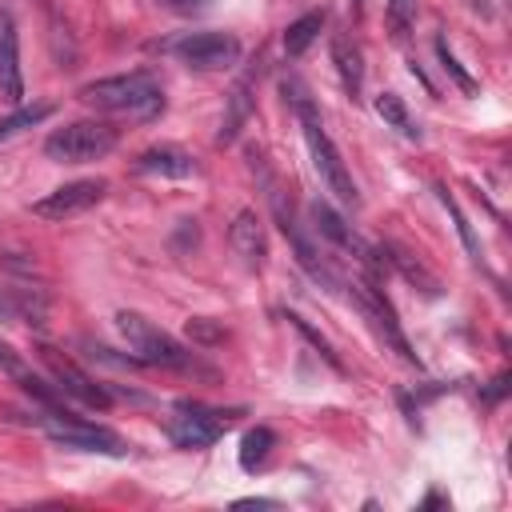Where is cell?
I'll return each instance as SVG.
<instances>
[{
    "label": "cell",
    "instance_id": "9",
    "mask_svg": "<svg viewBox=\"0 0 512 512\" xmlns=\"http://www.w3.org/2000/svg\"><path fill=\"white\" fill-rule=\"evenodd\" d=\"M40 360L48 364V372H52V380H56V388L64 392V396H72V400H80V404H88V408H108L112 404V396H108V388L104 384H96L84 368H76L68 356H60L56 348H40Z\"/></svg>",
    "mask_w": 512,
    "mask_h": 512
},
{
    "label": "cell",
    "instance_id": "8",
    "mask_svg": "<svg viewBox=\"0 0 512 512\" xmlns=\"http://www.w3.org/2000/svg\"><path fill=\"white\" fill-rule=\"evenodd\" d=\"M104 192H108V180H100V176H92V180H72V184L52 188L44 200H36L32 212H36L40 220H72V216L88 212L92 204H100Z\"/></svg>",
    "mask_w": 512,
    "mask_h": 512
},
{
    "label": "cell",
    "instance_id": "20",
    "mask_svg": "<svg viewBox=\"0 0 512 512\" xmlns=\"http://www.w3.org/2000/svg\"><path fill=\"white\" fill-rule=\"evenodd\" d=\"M376 112L384 116V124H392L396 132H404V136H420V128H416V120L408 116V108H404V100L396 96V92H380L376 96Z\"/></svg>",
    "mask_w": 512,
    "mask_h": 512
},
{
    "label": "cell",
    "instance_id": "15",
    "mask_svg": "<svg viewBox=\"0 0 512 512\" xmlns=\"http://www.w3.org/2000/svg\"><path fill=\"white\" fill-rule=\"evenodd\" d=\"M332 60H336V72H340L344 92H348V96H360V84H364L360 48H356L348 36H336V40H332Z\"/></svg>",
    "mask_w": 512,
    "mask_h": 512
},
{
    "label": "cell",
    "instance_id": "4",
    "mask_svg": "<svg viewBox=\"0 0 512 512\" xmlns=\"http://www.w3.org/2000/svg\"><path fill=\"white\" fill-rule=\"evenodd\" d=\"M120 128L108 120H72L44 140V156L56 164H88L116 148Z\"/></svg>",
    "mask_w": 512,
    "mask_h": 512
},
{
    "label": "cell",
    "instance_id": "14",
    "mask_svg": "<svg viewBox=\"0 0 512 512\" xmlns=\"http://www.w3.org/2000/svg\"><path fill=\"white\" fill-rule=\"evenodd\" d=\"M0 96L20 104L24 100V76H20V48H16V24L4 12L0 16Z\"/></svg>",
    "mask_w": 512,
    "mask_h": 512
},
{
    "label": "cell",
    "instance_id": "10",
    "mask_svg": "<svg viewBox=\"0 0 512 512\" xmlns=\"http://www.w3.org/2000/svg\"><path fill=\"white\" fill-rule=\"evenodd\" d=\"M352 296H356L360 312L372 320V328L384 336V344H392L408 364H416V352L408 348V340H404V332H400V324H396V312H392V304L384 300V292H380L376 284H352Z\"/></svg>",
    "mask_w": 512,
    "mask_h": 512
},
{
    "label": "cell",
    "instance_id": "11",
    "mask_svg": "<svg viewBox=\"0 0 512 512\" xmlns=\"http://www.w3.org/2000/svg\"><path fill=\"white\" fill-rule=\"evenodd\" d=\"M308 212H312V224H316V232H320V236H328V240H332V244H340L344 252L360 256L364 264H376V248H372L364 236H356V232H352V224H344V216H336L324 200H312V208H308Z\"/></svg>",
    "mask_w": 512,
    "mask_h": 512
},
{
    "label": "cell",
    "instance_id": "17",
    "mask_svg": "<svg viewBox=\"0 0 512 512\" xmlns=\"http://www.w3.org/2000/svg\"><path fill=\"white\" fill-rule=\"evenodd\" d=\"M320 28H324V12H304L300 20H292V24L284 28V52H288V56H300V52L320 36Z\"/></svg>",
    "mask_w": 512,
    "mask_h": 512
},
{
    "label": "cell",
    "instance_id": "1",
    "mask_svg": "<svg viewBox=\"0 0 512 512\" xmlns=\"http://www.w3.org/2000/svg\"><path fill=\"white\" fill-rule=\"evenodd\" d=\"M280 88H284V100L292 104V112L300 116V128H304V140H308V152H312V164H316L320 180L328 184V192H336V200H340V204L356 208V204H360L356 180H352L348 164L340 160V152H336L332 136L324 132V124H320V112H316V104H312L308 88H304V84H300L296 76H288V80H284Z\"/></svg>",
    "mask_w": 512,
    "mask_h": 512
},
{
    "label": "cell",
    "instance_id": "7",
    "mask_svg": "<svg viewBox=\"0 0 512 512\" xmlns=\"http://www.w3.org/2000/svg\"><path fill=\"white\" fill-rule=\"evenodd\" d=\"M168 52L180 56L188 68L216 72V68H232L240 60V40L228 32H188V36L172 40Z\"/></svg>",
    "mask_w": 512,
    "mask_h": 512
},
{
    "label": "cell",
    "instance_id": "13",
    "mask_svg": "<svg viewBox=\"0 0 512 512\" xmlns=\"http://www.w3.org/2000/svg\"><path fill=\"white\" fill-rule=\"evenodd\" d=\"M228 240H232V248L240 252V260L248 264V268H264V256H268V240H264V224H260V216L252 212V208H244V212H236V220H232V228H228Z\"/></svg>",
    "mask_w": 512,
    "mask_h": 512
},
{
    "label": "cell",
    "instance_id": "22",
    "mask_svg": "<svg viewBox=\"0 0 512 512\" xmlns=\"http://www.w3.org/2000/svg\"><path fill=\"white\" fill-rule=\"evenodd\" d=\"M436 56H440L444 72H448V76H452V80H456V84H460L464 92H476V80H472V76H468V72L460 68V60H456V56L448 52V44H444V40H436Z\"/></svg>",
    "mask_w": 512,
    "mask_h": 512
},
{
    "label": "cell",
    "instance_id": "16",
    "mask_svg": "<svg viewBox=\"0 0 512 512\" xmlns=\"http://www.w3.org/2000/svg\"><path fill=\"white\" fill-rule=\"evenodd\" d=\"M252 80L244 76L236 88H232V96H228V116H224V124H220V132H216V140L220 144H232L236 140V132H240V124L248 120V112H252Z\"/></svg>",
    "mask_w": 512,
    "mask_h": 512
},
{
    "label": "cell",
    "instance_id": "5",
    "mask_svg": "<svg viewBox=\"0 0 512 512\" xmlns=\"http://www.w3.org/2000/svg\"><path fill=\"white\" fill-rule=\"evenodd\" d=\"M232 420H236V412H220V408H208V404H196V400H180L168 416V440L176 448H208L232 428Z\"/></svg>",
    "mask_w": 512,
    "mask_h": 512
},
{
    "label": "cell",
    "instance_id": "19",
    "mask_svg": "<svg viewBox=\"0 0 512 512\" xmlns=\"http://www.w3.org/2000/svg\"><path fill=\"white\" fill-rule=\"evenodd\" d=\"M48 116H52V104H48V100H40V104H20L16 112L0 116V140H8V136H16V132L32 128V124H40V120H48Z\"/></svg>",
    "mask_w": 512,
    "mask_h": 512
},
{
    "label": "cell",
    "instance_id": "12",
    "mask_svg": "<svg viewBox=\"0 0 512 512\" xmlns=\"http://www.w3.org/2000/svg\"><path fill=\"white\" fill-rule=\"evenodd\" d=\"M136 172L184 180V176H196L200 164L192 160V152H184V148H176V144H156V148H144V152L136 156Z\"/></svg>",
    "mask_w": 512,
    "mask_h": 512
},
{
    "label": "cell",
    "instance_id": "23",
    "mask_svg": "<svg viewBox=\"0 0 512 512\" xmlns=\"http://www.w3.org/2000/svg\"><path fill=\"white\" fill-rule=\"evenodd\" d=\"M440 204H444V208L452 212V220H456V228H460V236H464V244H468V252H472L476 260H480V244H476V236H472V228H468V220H464V212L456 208V200H452V196H448L444 188H440Z\"/></svg>",
    "mask_w": 512,
    "mask_h": 512
},
{
    "label": "cell",
    "instance_id": "24",
    "mask_svg": "<svg viewBox=\"0 0 512 512\" xmlns=\"http://www.w3.org/2000/svg\"><path fill=\"white\" fill-rule=\"evenodd\" d=\"M188 336H192L196 344H220V340H224V328L208 324V316H192V320H188Z\"/></svg>",
    "mask_w": 512,
    "mask_h": 512
},
{
    "label": "cell",
    "instance_id": "25",
    "mask_svg": "<svg viewBox=\"0 0 512 512\" xmlns=\"http://www.w3.org/2000/svg\"><path fill=\"white\" fill-rule=\"evenodd\" d=\"M160 8H168V12H180V16H192V12H200L208 0H156Z\"/></svg>",
    "mask_w": 512,
    "mask_h": 512
},
{
    "label": "cell",
    "instance_id": "3",
    "mask_svg": "<svg viewBox=\"0 0 512 512\" xmlns=\"http://www.w3.org/2000/svg\"><path fill=\"white\" fill-rule=\"evenodd\" d=\"M116 332L124 336L132 360L152 364V368H176V372H204V364L196 360L192 348H184L176 336H168L164 328H156L148 316L140 312H116Z\"/></svg>",
    "mask_w": 512,
    "mask_h": 512
},
{
    "label": "cell",
    "instance_id": "21",
    "mask_svg": "<svg viewBox=\"0 0 512 512\" xmlns=\"http://www.w3.org/2000/svg\"><path fill=\"white\" fill-rule=\"evenodd\" d=\"M412 20H416V0H388V28H392V36H404Z\"/></svg>",
    "mask_w": 512,
    "mask_h": 512
},
{
    "label": "cell",
    "instance_id": "6",
    "mask_svg": "<svg viewBox=\"0 0 512 512\" xmlns=\"http://www.w3.org/2000/svg\"><path fill=\"white\" fill-rule=\"evenodd\" d=\"M44 432L56 444L76 448V452H104V456H124L128 452L124 436H116L104 424H88V420H80L72 412H44Z\"/></svg>",
    "mask_w": 512,
    "mask_h": 512
},
{
    "label": "cell",
    "instance_id": "2",
    "mask_svg": "<svg viewBox=\"0 0 512 512\" xmlns=\"http://www.w3.org/2000/svg\"><path fill=\"white\" fill-rule=\"evenodd\" d=\"M80 100L100 112H128L136 120H152L164 112V92L152 72H120V76L92 80L80 88Z\"/></svg>",
    "mask_w": 512,
    "mask_h": 512
},
{
    "label": "cell",
    "instance_id": "18",
    "mask_svg": "<svg viewBox=\"0 0 512 512\" xmlns=\"http://www.w3.org/2000/svg\"><path fill=\"white\" fill-rule=\"evenodd\" d=\"M272 444H276L272 428H252V432L240 440V468H244V472H256V468L268 460Z\"/></svg>",
    "mask_w": 512,
    "mask_h": 512
}]
</instances>
